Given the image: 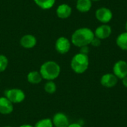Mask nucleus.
Masks as SVG:
<instances>
[{
  "mask_svg": "<svg viewBox=\"0 0 127 127\" xmlns=\"http://www.w3.org/2000/svg\"><path fill=\"white\" fill-rule=\"evenodd\" d=\"M95 38L94 31L89 28H80L77 29L71 35V43L78 48L89 46Z\"/></svg>",
  "mask_w": 127,
  "mask_h": 127,
  "instance_id": "f257e3e1",
  "label": "nucleus"
},
{
  "mask_svg": "<svg viewBox=\"0 0 127 127\" xmlns=\"http://www.w3.org/2000/svg\"><path fill=\"white\" fill-rule=\"evenodd\" d=\"M61 68L60 65L54 61H47L44 63L39 69V73L42 77L48 81L57 79L60 74Z\"/></svg>",
  "mask_w": 127,
  "mask_h": 127,
  "instance_id": "f03ea898",
  "label": "nucleus"
},
{
  "mask_svg": "<svg viewBox=\"0 0 127 127\" xmlns=\"http://www.w3.org/2000/svg\"><path fill=\"white\" fill-rule=\"evenodd\" d=\"M89 59L88 55L78 53L75 54L71 61V68L76 74H83L89 68Z\"/></svg>",
  "mask_w": 127,
  "mask_h": 127,
  "instance_id": "7ed1b4c3",
  "label": "nucleus"
},
{
  "mask_svg": "<svg viewBox=\"0 0 127 127\" xmlns=\"http://www.w3.org/2000/svg\"><path fill=\"white\" fill-rule=\"evenodd\" d=\"M4 97H7L12 103H22L25 98V92L19 89H10L4 92Z\"/></svg>",
  "mask_w": 127,
  "mask_h": 127,
  "instance_id": "20e7f679",
  "label": "nucleus"
},
{
  "mask_svg": "<svg viewBox=\"0 0 127 127\" xmlns=\"http://www.w3.org/2000/svg\"><path fill=\"white\" fill-rule=\"evenodd\" d=\"M95 18L102 24H108L113 18L112 11L106 7H101L96 10Z\"/></svg>",
  "mask_w": 127,
  "mask_h": 127,
  "instance_id": "39448f33",
  "label": "nucleus"
},
{
  "mask_svg": "<svg viewBox=\"0 0 127 127\" xmlns=\"http://www.w3.org/2000/svg\"><path fill=\"white\" fill-rule=\"evenodd\" d=\"M71 48V41L65 37V36H60L59 37L56 42H55V49L56 51L60 54H67Z\"/></svg>",
  "mask_w": 127,
  "mask_h": 127,
  "instance_id": "423d86ee",
  "label": "nucleus"
},
{
  "mask_svg": "<svg viewBox=\"0 0 127 127\" xmlns=\"http://www.w3.org/2000/svg\"><path fill=\"white\" fill-rule=\"evenodd\" d=\"M113 74L118 78L122 80L127 76V62L125 60L117 61L113 66Z\"/></svg>",
  "mask_w": 127,
  "mask_h": 127,
  "instance_id": "0eeeda50",
  "label": "nucleus"
},
{
  "mask_svg": "<svg viewBox=\"0 0 127 127\" xmlns=\"http://www.w3.org/2000/svg\"><path fill=\"white\" fill-rule=\"evenodd\" d=\"M112 32V29L109 25L102 24L95 29V31H94V33H95V37L102 40V39H108L111 36Z\"/></svg>",
  "mask_w": 127,
  "mask_h": 127,
  "instance_id": "6e6552de",
  "label": "nucleus"
},
{
  "mask_svg": "<svg viewBox=\"0 0 127 127\" xmlns=\"http://www.w3.org/2000/svg\"><path fill=\"white\" fill-rule=\"evenodd\" d=\"M118 82V78L111 73H107L103 74L100 78V84L105 88H113L115 87Z\"/></svg>",
  "mask_w": 127,
  "mask_h": 127,
  "instance_id": "1a4fd4ad",
  "label": "nucleus"
},
{
  "mask_svg": "<svg viewBox=\"0 0 127 127\" xmlns=\"http://www.w3.org/2000/svg\"><path fill=\"white\" fill-rule=\"evenodd\" d=\"M52 122L55 127H68L70 124L68 118L63 112L56 113L52 118Z\"/></svg>",
  "mask_w": 127,
  "mask_h": 127,
  "instance_id": "9d476101",
  "label": "nucleus"
},
{
  "mask_svg": "<svg viewBox=\"0 0 127 127\" xmlns=\"http://www.w3.org/2000/svg\"><path fill=\"white\" fill-rule=\"evenodd\" d=\"M56 13H57V16L60 19H68L71 15L72 9L71 6L68 5V4H61L57 7Z\"/></svg>",
  "mask_w": 127,
  "mask_h": 127,
  "instance_id": "9b49d317",
  "label": "nucleus"
},
{
  "mask_svg": "<svg viewBox=\"0 0 127 127\" xmlns=\"http://www.w3.org/2000/svg\"><path fill=\"white\" fill-rule=\"evenodd\" d=\"M13 110V103L5 97H0V114L9 115Z\"/></svg>",
  "mask_w": 127,
  "mask_h": 127,
  "instance_id": "f8f14e48",
  "label": "nucleus"
},
{
  "mask_svg": "<svg viewBox=\"0 0 127 127\" xmlns=\"http://www.w3.org/2000/svg\"><path fill=\"white\" fill-rule=\"evenodd\" d=\"M20 45L25 48H33L36 45V38L31 34H26L20 39Z\"/></svg>",
  "mask_w": 127,
  "mask_h": 127,
  "instance_id": "ddd939ff",
  "label": "nucleus"
},
{
  "mask_svg": "<svg viewBox=\"0 0 127 127\" xmlns=\"http://www.w3.org/2000/svg\"><path fill=\"white\" fill-rule=\"evenodd\" d=\"M92 7V1L91 0H77L76 8L80 13L89 12Z\"/></svg>",
  "mask_w": 127,
  "mask_h": 127,
  "instance_id": "4468645a",
  "label": "nucleus"
},
{
  "mask_svg": "<svg viewBox=\"0 0 127 127\" xmlns=\"http://www.w3.org/2000/svg\"><path fill=\"white\" fill-rule=\"evenodd\" d=\"M116 45L119 48L124 51H127V32L120 33L116 38Z\"/></svg>",
  "mask_w": 127,
  "mask_h": 127,
  "instance_id": "2eb2a0df",
  "label": "nucleus"
},
{
  "mask_svg": "<svg viewBox=\"0 0 127 127\" xmlns=\"http://www.w3.org/2000/svg\"><path fill=\"white\" fill-rule=\"evenodd\" d=\"M27 80L29 83H31L32 84H38L42 81V77L39 71H33L28 74Z\"/></svg>",
  "mask_w": 127,
  "mask_h": 127,
  "instance_id": "dca6fc26",
  "label": "nucleus"
},
{
  "mask_svg": "<svg viewBox=\"0 0 127 127\" xmlns=\"http://www.w3.org/2000/svg\"><path fill=\"white\" fill-rule=\"evenodd\" d=\"M36 4L42 9L48 10L51 8L54 4L56 0H33Z\"/></svg>",
  "mask_w": 127,
  "mask_h": 127,
  "instance_id": "f3484780",
  "label": "nucleus"
},
{
  "mask_svg": "<svg viewBox=\"0 0 127 127\" xmlns=\"http://www.w3.org/2000/svg\"><path fill=\"white\" fill-rule=\"evenodd\" d=\"M44 89H45V91L47 93H48V94H54L57 91V86H56V83L53 80H50V81H48L45 84Z\"/></svg>",
  "mask_w": 127,
  "mask_h": 127,
  "instance_id": "a211bd4d",
  "label": "nucleus"
},
{
  "mask_svg": "<svg viewBox=\"0 0 127 127\" xmlns=\"http://www.w3.org/2000/svg\"><path fill=\"white\" fill-rule=\"evenodd\" d=\"M34 127H54L52 120L50 118H44L39 121Z\"/></svg>",
  "mask_w": 127,
  "mask_h": 127,
  "instance_id": "6ab92c4d",
  "label": "nucleus"
},
{
  "mask_svg": "<svg viewBox=\"0 0 127 127\" xmlns=\"http://www.w3.org/2000/svg\"><path fill=\"white\" fill-rule=\"evenodd\" d=\"M8 65L7 58L2 54H0V73L6 70Z\"/></svg>",
  "mask_w": 127,
  "mask_h": 127,
  "instance_id": "aec40b11",
  "label": "nucleus"
},
{
  "mask_svg": "<svg viewBox=\"0 0 127 127\" xmlns=\"http://www.w3.org/2000/svg\"><path fill=\"white\" fill-rule=\"evenodd\" d=\"M91 45L93 47H99L101 45V40L100 39H98V38L95 36V38L93 39V40L91 42Z\"/></svg>",
  "mask_w": 127,
  "mask_h": 127,
  "instance_id": "412c9836",
  "label": "nucleus"
},
{
  "mask_svg": "<svg viewBox=\"0 0 127 127\" xmlns=\"http://www.w3.org/2000/svg\"><path fill=\"white\" fill-rule=\"evenodd\" d=\"M80 48V53L83 54H86V55H88L89 53V51H90V49H89V46H83V47H81Z\"/></svg>",
  "mask_w": 127,
  "mask_h": 127,
  "instance_id": "4be33fe9",
  "label": "nucleus"
},
{
  "mask_svg": "<svg viewBox=\"0 0 127 127\" xmlns=\"http://www.w3.org/2000/svg\"><path fill=\"white\" fill-rule=\"evenodd\" d=\"M122 83H123V85L125 88H127V76L125 77L124 78L122 79Z\"/></svg>",
  "mask_w": 127,
  "mask_h": 127,
  "instance_id": "5701e85b",
  "label": "nucleus"
},
{
  "mask_svg": "<svg viewBox=\"0 0 127 127\" xmlns=\"http://www.w3.org/2000/svg\"><path fill=\"white\" fill-rule=\"evenodd\" d=\"M68 127H83L80 124H69Z\"/></svg>",
  "mask_w": 127,
  "mask_h": 127,
  "instance_id": "b1692460",
  "label": "nucleus"
},
{
  "mask_svg": "<svg viewBox=\"0 0 127 127\" xmlns=\"http://www.w3.org/2000/svg\"><path fill=\"white\" fill-rule=\"evenodd\" d=\"M19 127H32L31 125H29V124H24V125L20 126Z\"/></svg>",
  "mask_w": 127,
  "mask_h": 127,
  "instance_id": "393cba45",
  "label": "nucleus"
},
{
  "mask_svg": "<svg viewBox=\"0 0 127 127\" xmlns=\"http://www.w3.org/2000/svg\"><path fill=\"white\" fill-rule=\"evenodd\" d=\"M125 30H126V31L127 32V21L126 22V24H125Z\"/></svg>",
  "mask_w": 127,
  "mask_h": 127,
  "instance_id": "a878e982",
  "label": "nucleus"
},
{
  "mask_svg": "<svg viewBox=\"0 0 127 127\" xmlns=\"http://www.w3.org/2000/svg\"><path fill=\"white\" fill-rule=\"evenodd\" d=\"M92 1H100V0H91Z\"/></svg>",
  "mask_w": 127,
  "mask_h": 127,
  "instance_id": "bb28decb",
  "label": "nucleus"
},
{
  "mask_svg": "<svg viewBox=\"0 0 127 127\" xmlns=\"http://www.w3.org/2000/svg\"><path fill=\"white\" fill-rule=\"evenodd\" d=\"M9 127V126H7V127Z\"/></svg>",
  "mask_w": 127,
  "mask_h": 127,
  "instance_id": "cd10ccee",
  "label": "nucleus"
},
{
  "mask_svg": "<svg viewBox=\"0 0 127 127\" xmlns=\"http://www.w3.org/2000/svg\"><path fill=\"white\" fill-rule=\"evenodd\" d=\"M0 81H1V80H0Z\"/></svg>",
  "mask_w": 127,
  "mask_h": 127,
  "instance_id": "c85d7f7f",
  "label": "nucleus"
}]
</instances>
